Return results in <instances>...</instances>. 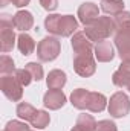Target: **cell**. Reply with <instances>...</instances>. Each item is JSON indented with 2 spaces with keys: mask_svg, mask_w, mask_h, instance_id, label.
Instances as JSON below:
<instances>
[{
  "mask_svg": "<svg viewBox=\"0 0 130 131\" xmlns=\"http://www.w3.org/2000/svg\"><path fill=\"white\" fill-rule=\"evenodd\" d=\"M97 131H118V127L115 125V122L104 119V121L97 122Z\"/></svg>",
  "mask_w": 130,
  "mask_h": 131,
  "instance_id": "29",
  "label": "cell"
},
{
  "mask_svg": "<svg viewBox=\"0 0 130 131\" xmlns=\"http://www.w3.org/2000/svg\"><path fill=\"white\" fill-rule=\"evenodd\" d=\"M25 69L32 75L34 81H41L43 79V75H44V72H43V66L40 64V63H28V64L25 66Z\"/></svg>",
  "mask_w": 130,
  "mask_h": 131,
  "instance_id": "25",
  "label": "cell"
},
{
  "mask_svg": "<svg viewBox=\"0 0 130 131\" xmlns=\"http://www.w3.org/2000/svg\"><path fill=\"white\" fill-rule=\"evenodd\" d=\"M126 89H127V90H129V92H130V82H129V84H127V87H126Z\"/></svg>",
  "mask_w": 130,
  "mask_h": 131,
  "instance_id": "35",
  "label": "cell"
},
{
  "mask_svg": "<svg viewBox=\"0 0 130 131\" xmlns=\"http://www.w3.org/2000/svg\"><path fill=\"white\" fill-rule=\"evenodd\" d=\"M113 21H115V31L129 26L130 25V12L129 11H123V12H119L118 15L113 17Z\"/></svg>",
  "mask_w": 130,
  "mask_h": 131,
  "instance_id": "26",
  "label": "cell"
},
{
  "mask_svg": "<svg viewBox=\"0 0 130 131\" xmlns=\"http://www.w3.org/2000/svg\"><path fill=\"white\" fill-rule=\"evenodd\" d=\"M78 29V21L73 15H61L60 20V29H58V37H72Z\"/></svg>",
  "mask_w": 130,
  "mask_h": 131,
  "instance_id": "14",
  "label": "cell"
},
{
  "mask_svg": "<svg viewBox=\"0 0 130 131\" xmlns=\"http://www.w3.org/2000/svg\"><path fill=\"white\" fill-rule=\"evenodd\" d=\"M101 11L110 15H118L124 11V2L123 0H101Z\"/></svg>",
  "mask_w": 130,
  "mask_h": 131,
  "instance_id": "18",
  "label": "cell"
},
{
  "mask_svg": "<svg viewBox=\"0 0 130 131\" xmlns=\"http://www.w3.org/2000/svg\"><path fill=\"white\" fill-rule=\"evenodd\" d=\"M61 52V43L57 37H44L38 44H37V57L40 61L49 63L58 58Z\"/></svg>",
  "mask_w": 130,
  "mask_h": 131,
  "instance_id": "2",
  "label": "cell"
},
{
  "mask_svg": "<svg viewBox=\"0 0 130 131\" xmlns=\"http://www.w3.org/2000/svg\"><path fill=\"white\" fill-rule=\"evenodd\" d=\"M0 90L12 102H18L23 98V85L15 75H3L0 79Z\"/></svg>",
  "mask_w": 130,
  "mask_h": 131,
  "instance_id": "3",
  "label": "cell"
},
{
  "mask_svg": "<svg viewBox=\"0 0 130 131\" xmlns=\"http://www.w3.org/2000/svg\"><path fill=\"white\" fill-rule=\"evenodd\" d=\"M94 55H95V60L99 63H110L115 57L113 44L109 40L99 41V43H97V46L94 49Z\"/></svg>",
  "mask_w": 130,
  "mask_h": 131,
  "instance_id": "9",
  "label": "cell"
},
{
  "mask_svg": "<svg viewBox=\"0 0 130 131\" xmlns=\"http://www.w3.org/2000/svg\"><path fill=\"white\" fill-rule=\"evenodd\" d=\"M5 128L8 131H31V128L22 121H9Z\"/></svg>",
  "mask_w": 130,
  "mask_h": 131,
  "instance_id": "28",
  "label": "cell"
},
{
  "mask_svg": "<svg viewBox=\"0 0 130 131\" xmlns=\"http://www.w3.org/2000/svg\"><path fill=\"white\" fill-rule=\"evenodd\" d=\"M70 131H81V130H80L78 127H73V128H72V130H70Z\"/></svg>",
  "mask_w": 130,
  "mask_h": 131,
  "instance_id": "34",
  "label": "cell"
},
{
  "mask_svg": "<svg viewBox=\"0 0 130 131\" xmlns=\"http://www.w3.org/2000/svg\"><path fill=\"white\" fill-rule=\"evenodd\" d=\"M0 72L3 75H9L12 72H15V64H14V60L8 55H2L0 57Z\"/></svg>",
  "mask_w": 130,
  "mask_h": 131,
  "instance_id": "24",
  "label": "cell"
},
{
  "mask_svg": "<svg viewBox=\"0 0 130 131\" xmlns=\"http://www.w3.org/2000/svg\"><path fill=\"white\" fill-rule=\"evenodd\" d=\"M17 47L20 50V53L23 55H31L34 50H35V41L34 38L26 32H22L18 37H17Z\"/></svg>",
  "mask_w": 130,
  "mask_h": 131,
  "instance_id": "17",
  "label": "cell"
},
{
  "mask_svg": "<svg viewBox=\"0 0 130 131\" xmlns=\"http://www.w3.org/2000/svg\"><path fill=\"white\" fill-rule=\"evenodd\" d=\"M118 55H119L121 61H130V46L119 47L118 49Z\"/></svg>",
  "mask_w": 130,
  "mask_h": 131,
  "instance_id": "31",
  "label": "cell"
},
{
  "mask_svg": "<svg viewBox=\"0 0 130 131\" xmlns=\"http://www.w3.org/2000/svg\"><path fill=\"white\" fill-rule=\"evenodd\" d=\"M90 98V92L86 89H77L70 95V104L78 110H86Z\"/></svg>",
  "mask_w": 130,
  "mask_h": 131,
  "instance_id": "15",
  "label": "cell"
},
{
  "mask_svg": "<svg viewBox=\"0 0 130 131\" xmlns=\"http://www.w3.org/2000/svg\"><path fill=\"white\" fill-rule=\"evenodd\" d=\"M35 111H37V110L34 108L31 104H28V102H20V104L17 105V110H15L18 119H22V121H29V122H31V119L34 117Z\"/></svg>",
  "mask_w": 130,
  "mask_h": 131,
  "instance_id": "23",
  "label": "cell"
},
{
  "mask_svg": "<svg viewBox=\"0 0 130 131\" xmlns=\"http://www.w3.org/2000/svg\"><path fill=\"white\" fill-rule=\"evenodd\" d=\"M66 81H67V76L63 70H51L48 78H46V84H48V89L49 90H61L66 85Z\"/></svg>",
  "mask_w": 130,
  "mask_h": 131,
  "instance_id": "13",
  "label": "cell"
},
{
  "mask_svg": "<svg viewBox=\"0 0 130 131\" xmlns=\"http://www.w3.org/2000/svg\"><path fill=\"white\" fill-rule=\"evenodd\" d=\"M29 2H31V0H11V3H12L15 8H25V6L29 5Z\"/></svg>",
  "mask_w": 130,
  "mask_h": 131,
  "instance_id": "32",
  "label": "cell"
},
{
  "mask_svg": "<svg viewBox=\"0 0 130 131\" xmlns=\"http://www.w3.org/2000/svg\"><path fill=\"white\" fill-rule=\"evenodd\" d=\"M112 82L119 89L127 87V84L130 82V61H123L121 63L118 70L112 75Z\"/></svg>",
  "mask_w": 130,
  "mask_h": 131,
  "instance_id": "12",
  "label": "cell"
},
{
  "mask_svg": "<svg viewBox=\"0 0 130 131\" xmlns=\"http://www.w3.org/2000/svg\"><path fill=\"white\" fill-rule=\"evenodd\" d=\"M75 127H78L81 131H97V121H95V117L92 114L81 113L77 117Z\"/></svg>",
  "mask_w": 130,
  "mask_h": 131,
  "instance_id": "19",
  "label": "cell"
},
{
  "mask_svg": "<svg viewBox=\"0 0 130 131\" xmlns=\"http://www.w3.org/2000/svg\"><path fill=\"white\" fill-rule=\"evenodd\" d=\"M15 76H17V79L22 82V85H23V87L29 85V84L34 81L32 75H31L26 69H18V70H15Z\"/></svg>",
  "mask_w": 130,
  "mask_h": 131,
  "instance_id": "27",
  "label": "cell"
},
{
  "mask_svg": "<svg viewBox=\"0 0 130 131\" xmlns=\"http://www.w3.org/2000/svg\"><path fill=\"white\" fill-rule=\"evenodd\" d=\"M35 131H37V130H35Z\"/></svg>",
  "mask_w": 130,
  "mask_h": 131,
  "instance_id": "37",
  "label": "cell"
},
{
  "mask_svg": "<svg viewBox=\"0 0 130 131\" xmlns=\"http://www.w3.org/2000/svg\"><path fill=\"white\" fill-rule=\"evenodd\" d=\"M115 32V21L110 17H98L95 21L84 26V34L90 38V41H104Z\"/></svg>",
  "mask_w": 130,
  "mask_h": 131,
  "instance_id": "1",
  "label": "cell"
},
{
  "mask_svg": "<svg viewBox=\"0 0 130 131\" xmlns=\"http://www.w3.org/2000/svg\"><path fill=\"white\" fill-rule=\"evenodd\" d=\"M3 131H8V130H6V128H5V130H3Z\"/></svg>",
  "mask_w": 130,
  "mask_h": 131,
  "instance_id": "36",
  "label": "cell"
},
{
  "mask_svg": "<svg viewBox=\"0 0 130 131\" xmlns=\"http://www.w3.org/2000/svg\"><path fill=\"white\" fill-rule=\"evenodd\" d=\"M72 49L75 52V55H90L94 52V41H90V38L83 32H75L72 35L70 40Z\"/></svg>",
  "mask_w": 130,
  "mask_h": 131,
  "instance_id": "6",
  "label": "cell"
},
{
  "mask_svg": "<svg viewBox=\"0 0 130 131\" xmlns=\"http://www.w3.org/2000/svg\"><path fill=\"white\" fill-rule=\"evenodd\" d=\"M77 14H78V20L84 26H87V25H90L92 21H95L99 17V8H98V5L92 3V2H84L78 8Z\"/></svg>",
  "mask_w": 130,
  "mask_h": 131,
  "instance_id": "7",
  "label": "cell"
},
{
  "mask_svg": "<svg viewBox=\"0 0 130 131\" xmlns=\"http://www.w3.org/2000/svg\"><path fill=\"white\" fill-rule=\"evenodd\" d=\"M109 114L113 117H124L130 111V99L124 92H116L110 96L107 105Z\"/></svg>",
  "mask_w": 130,
  "mask_h": 131,
  "instance_id": "4",
  "label": "cell"
},
{
  "mask_svg": "<svg viewBox=\"0 0 130 131\" xmlns=\"http://www.w3.org/2000/svg\"><path fill=\"white\" fill-rule=\"evenodd\" d=\"M60 20L61 15L60 14H51L44 18V28L51 35H57L58 37V29H60Z\"/></svg>",
  "mask_w": 130,
  "mask_h": 131,
  "instance_id": "22",
  "label": "cell"
},
{
  "mask_svg": "<svg viewBox=\"0 0 130 131\" xmlns=\"http://www.w3.org/2000/svg\"><path fill=\"white\" fill-rule=\"evenodd\" d=\"M109 105L107 98L103 93L98 92H90V98H89V104H87V110L92 113H101L104 111V108Z\"/></svg>",
  "mask_w": 130,
  "mask_h": 131,
  "instance_id": "16",
  "label": "cell"
},
{
  "mask_svg": "<svg viewBox=\"0 0 130 131\" xmlns=\"http://www.w3.org/2000/svg\"><path fill=\"white\" fill-rule=\"evenodd\" d=\"M49 122H51V116L44 110H37L34 117L31 119V125L35 130H44L49 125Z\"/></svg>",
  "mask_w": 130,
  "mask_h": 131,
  "instance_id": "20",
  "label": "cell"
},
{
  "mask_svg": "<svg viewBox=\"0 0 130 131\" xmlns=\"http://www.w3.org/2000/svg\"><path fill=\"white\" fill-rule=\"evenodd\" d=\"M9 2H11V0H0V6H2V8H5Z\"/></svg>",
  "mask_w": 130,
  "mask_h": 131,
  "instance_id": "33",
  "label": "cell"
},
{
  "mask_svg": "<svg viewBox=\"0 0 130 131\" xmlns=\"http://www.w3.org/2000/svg\"><path fill=\"white\" fill-rule=\"evenodd\" d=\"M113 41H115L116 49L130 46V25L126 26V28H123V29L115 31V38H113Z\"/></svg>",
  "mask_w": 130,
  "mask_h": 131,
  "instance_id": "21",
  "label": "cell"
},
{
  "mask_svg": "<svg viewBox=\"0 0 130 131\" xmlns=\"http://www.w3.org/2000/svg\"><path fill=\"white\" fill-rule=\"evenodd\" d=\"M73 70L81 78H89L97 72L95 55H75L73 57Z\"/></svg>",
  "mask_w": 130,
  "mask_h": 131,
  "instance_id": "5",
  "label": "cell"
},
{
  "mask_svg": "<svg viewBox=\"0 0 130 131\" xmlns=\"http://www.w3.org/2000/svg\"><path fill=\"white\" fill-rule=\"evenodd\" d=\"M14 26H3L0 25V50L3 53H8L12 50L14 44H15V32L12 29Z\"/></svg>",
  "mask_w": 130,
  "mask_h": 131,
  "instance_id": "10",
  "label": "cell"
},
{
  "mask_svg": "<svg viewBox=\"0 0 130 131\" xmlns=\"http://www.w3.org/2000/svg\"><path fill=\"white\" fill-rule=\"evenodd\" d=\"M43 104L49 110H60L66 104V95L61 90H48L43 96Z\"/></svg>",
  "mask_w": 130,
  "mask_h": 131,
  "instance_id": "8",
  "label": "cell"
},
{
  "mask_svg": "<svg viewBox=\"0 0 130 131\" xmlns=\"http://www.w3.org/2000/svg\"><path fill=\"white\" fill-rule=\"evenodd\" d=\"M40 5L44 11H55L58 8V0H40Z\"/></svg>",
  "mask_w": 130,
  "mask_h": 131,
  "instance_id": "30",
  "label": "cell"
},
{
  "mask_svg": "<svg viewBox=\"0 0 130 131\" xmlns=\"http://www.w3.org/2000/svg\"><path fill=\"white\" fill-rule=\"evenodd\" d=\"M14 21V28L20 32H28L31 28L34 26V15L29 11H18L15 12V15L12 17Z\"/></svg>",
  "mask_w": 130,
  "mask_h": 131,
  "instance_id": "11",
  "label": "cell"
}]
</instances>
